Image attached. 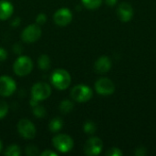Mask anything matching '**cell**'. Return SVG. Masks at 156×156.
Segmentation results:
<instances>
[{"label":"cell","mask_w":156,"mask_h":156,"mask_svg":"<svg viewBox=\"0 0 156 156\" xmlns=\"http://www.w3.org/2000/svg\"><path fill=\"white\" fill-rule=\"evenodd\" d=\"M51 84L59 90L68 89L71 83V77L69 73L63 69H55L50 76Z\"/></svg>","instance_id":"obj_1"},{"label":"cell","mask_w":156,"mask_h":156,"mask_svg":"<svg viewBox=\"0 0 156 156\" xmlns=\"http://www.w3.org/2000/svg\"><path fill=\"white\" fill-rule=\"evenodd\" d=\"M33 69V61L27 56L18 57L13 64V70L16 75L25 77L28 75Z\"/></svg>","instance_id":"obj_2"},{"label":"cell","mask_w":156,"mask_h":156,"mask_svg":"<svg viewBox=\"0 0 156 156\" xmlns=\"http://www.w3.org/2000/svg\"><path fill=\"white\" fill-rule=\"evenodd\" d=\"M53 146L60 153H69L73 149L74 141L68 134H57L52 139Z\"/></svg>","instance_id":"obj_3"},{"label":"cell","mask_w":156,"mask_h":156,"mask_svg":"<svg viewBox=\"0 0 156 156\" xmlns=\"http://www.w3.org/2000/svg\"><path fill=\"white\" fill-rule=\"evenodd\" d=\"M92 90L90 87L80 84L70 90V97L77 102H86L92 97Z\"/></svg>","instance_id":"obj_4"},{"label":"cell","mask_w":156,"mask_h":156,"mask_svg":"<svg viewBox=\"0 0 156 156\" xmlns=\"http://www.w3.org/2000/svg\"><path fill=\"white\" fill-rule=\"evenodd\" d=\"M42 35L40 26L36 24L28 25L24 28L21 33V39L26 43H34L37 41Z\"/></svg>","instance_id":"obj_5"},{"label":"cell","mask_w":156,"mask_h":156,"mask_svg":"<svg viewBox=\"0 0 156 156\" xmlns=\"http://www.w3.org/2000/svg\"><path fill=\"white\" fill-rule=\"evenodd\" d=\"M51 95V87L45 82L35 83L31 88V96L37 101H42Z\"/></svg>","instance_id":"obj_6"},{"label":"cell","mask_w":156,"mask_h":156,"mask_svg":"<svg viewBox=\"0 0 156 156\" xmlns=\"http://www.w3.org/2000/svg\"><path fill=\"white\" fill-rule=\"evenodd\" d=\"M17 132L21 137L27 140H32L36 137V127L28 119H21L17 123Z\"/></svg>","instance_id":"obj_7"},{"label":"cell","mask_w":156,"mask_h":156,"mask_svg":"<svg viewBox=\"0 0 156 156\" xmlns=\"http://www.w3.org/2000/svg\"><path fill=\"white\" fill-rule=\"evenodd\" d=\"M16 90V81L9 76L3 75L0 77V95L2 97L11 96Z\"/></svg>","instance_id":"obj_8"},{"label":"cell","mask_w":156,"mask_h":156,"mask_svg":"<svg viewBox=\"0 0 156 156\" xmlns=\"http://www.w3.org/2000/svg\"><path fill=\"white\" fill-rule=\"evenodd\" d=\"M72 18H73L72 12L67 7H62L58 9L53 16V20L55 24L59 27L68 26L72 21Z\"/></svg>","instance_id":"obj_9"},{"label":"cell","mask_w":156,"mask_h":156,"mask_svg":"<svg viewBox=\"0 0 156 156\" xmlns=\"http://www.w3.org/2000/svg\"><path fill=\"white\" fill-rule=\"evenodd\" d=\"M103 147L102 141L98 137L90 138L84 145V153L89 156H95L101 154Z\"/></svg>","instance_id":"obj_10"},{"label":"cell","mask_w":156,"mask_h":156,"mask_svg":"<svg viewBox=\"0 0 156 156\" xmlns=\"http://www.w3.org/2000/svg\"><path fill=\"white\" fill-rule=\"evenodd\" d=\"M95 90L99 94L101 95H111L115 90V86L113 82L107 79V78H101L98 80L95 83Z\"/></svg>","instance_id":"obj_11"},{"label":"cell","mask_w":156,"mask_h":156,"mask_svg":"<svg viewBox=\"0 0 156 156\" xmlns=\"http://www.w3.org/2000/svg\"><path fill=\"white\" fill-rule=\"evenodd\" d=\"M117 15H118V17L122 21L128 22L133 16V9L132 5H129L128 3H122L118 7Z\"/></svg>","instance_id":"obj_12"},{"label":"cell","mask_w":156,"mask_h":156,"mask_svg":"<svg viewBox=\"0 0 156 156\" xmlns=\"http://www.w3.org/2000/svg\"><path fill=\"white\" fill-rule=\"evenodd\" d=\"M112 68V60L109 57L102 56L100 58L97 59V61L94 64V69L97 73L103 74L108 72Z\"/></svg>","instance_id":"obj_13"},{"label":"cell","mask_w":156,"mask_h":156,"mask_svg":"<svg viewBox=\"0 0 156 156\" xmlns=\"http://www.w3.org/2000/svg\"><path fill=\"white\" fill-rule=\"evenodd\" d=\"M14 13L13 5L5 0L0 1V20H7Z\"/></svg>","instance_id":"obj_14"},{"label":"cell","mask_w":156,"mask_h":156,"mask_svg":"<svg viewBox=\"0 0 156 156\" xmlns=\"http://www.w3.org/2000/svg\"><path fill=\"white\" fill-rule=\"evenodd\" d=\"M63 124H64L63 120L60 117H55L48 122V130L51 133H56L62 129Z\"/></svg>","instance_id":"obj_15"},{"label":"cell","mask_w":156,"mask_h":156,"mask_svg":"<svg viewBox=\"0 0 156 156\" xmlns=\"http://www.w3.org/2000/svg\"><path fill=\"white\" fill-rule=\"evenodd\" d=\"M37 64L41 70H48L51 66V60L48 55L42 54L39 56V58L37 59Z\"/></svg>","instance_id":"obj_16"},{"label":"cell","mask_w":156,"mask_h":156,"mask_svg":"<svg viewBox=\"0 0 156 156\" xmlns=\"http://www.w3.org/2000/svg\"><path fill=\"white\" fill-rule=\"evenodd\" d=\"M74 108V103L69 100H63L59 103V111L63 114H69Z\"/></svg>","instance_id":"obj_17"},{"label":"cell","mask_w":156,"mask_h":156,"mask_svg":"<svg viewBox=\"0 0 156 156\" xmlns=\"http://www.w3.org/2000/svg\"><path fill=\"white\" fill-rule=\"evenodd\" d=\"M4 154L6 156H19L21 154V149L18 145L12 144L5 149Z\"/></svg>","instance_id":"obj_18"},{"label":"cell","mask_w":156,"mask_h":156,"mask_svg":"<svg viewBox=\"0 0 156 156\" xmlns=\"http://www.w3.org/2000/svg\"><path fill=\"white\" fill-rule=\"evenodd\" d=\"M81 2L86 8L93 10L101 6L102 0H81Z\"/></svg>","instance_id":"obj_19"},{"label":"cell","mask_w":156,"mask_h":156,"mask_svg":"<svg viewBox=\"0 0 156 156\" xmlns=\"http://www.w3.org/2000/svg\"><path fill=\"white\" fill-rule=\"evenodd\" d=\"M32 112H33L34 116L37 118H43L46 115V109L40 104H37V105L33 106Z\"/></svg>","instance_id":"obj_20"},{"label":"cell","mask_w":156,"mask_h":156,"mask_svg":"<svg viewBox=\"0 0 156 156\" xmlns=\"http://www.w3.org/2000/svg\"><path fill=\"white\" fill-rule=\"evenodd\" d=\"M96 129H97L96 124L91 121L86 122L84 126H83V130L87 134H93L96 132Z\"/></svg>","instance_id":"obj_21"},{"label":"cell","mask_w":156,"mask_h":156,"mask_svg":"<svg viewBox=\"0 0 156 156\" xmlns=\"http://www.w3.org/2000/svg\"><path fill=\"white\" fill-rule=\"evenodd\" d=\"M8 112V105L5 101L0 100V120L5 118Z\"/></svg>","instance_id":"obj_22"},{"label":"cell","mask_w":156,"mask_h":156,"mask_svg":"<svg viewBox=\"0 0 156 156\" xmlns=\"http://www.w3.org/2000/svg\"><path fill=\"white\" fill-rule=\"evenodd\" d=\"M25 152L27 156H36L38 154V148L35 145H28L26 147Z\"/></svg>","instance_id":"obj_23"},{"label":"cell","mask_w":156,"mask_h":156,"mask_svg":"<svg viewBox=\"0 0 156 156\" xmlns=\"http://www.w3.org/2000/svg\"><path fill=\"white\" fill-rule=\"evenodd\" d=\"M47 22V15L44 14V13H40L36 17V23L39 26H42L44 25L45 23Z\"/></svg>","instance_id":"obj_24"},{"label":"cell","mask_w":156,"mask_h":156,"mask_svg":"<svg viewBox=\"0 0 156 156\" xmlns=\"http://www.w3.org/2000/svg\"><path fill=\"white\" fill-rule=\"evenodd\" d=\"M106 155L108 156H121L122 155V153L120 149L118 148H111L107 153Z\"/></svg>","instance_id":"obj_25"},{"label":"cell","mask_w":156,"mask_h":156,"mask_svg":"<svg viewBox=\"0 0 156 156\" xmlns=\"http://www.w3.org/2000/svg\"><path fill=\"white\" fill-rule=\"evenodd\" d=\"M6 58H7V51L5 48H0V62L5 61Z\"/></svg>","instance_id":"obj_26"},{"label":"cell","mask_w":156,"mask_h":156,"mask_svg":"<svg viewBox=\"0 0 156 156\" xmlns=\"http://www.w3.org/2000/svg\"><path fill=\"white\" fill-rule=\"evenodd\" d=\"M58 154L53 152V151H50V150H46L44 152H42L40 154V156H57Z\"/></svg>","instance_id":"obj_27"},{"label":"cell","mask_w":156,"mask_h":156,"mask_svg":"<svg viewBox=\"0 0 156 156\" xmlns=\"http://www.w3.org/2000/svg\"><path fill=\"white\" fill-rule=\"evenodd\" d=\"M20 22H21L20 17L16 16V17H15V18L13 19V21L11 22V26H12V27H18V26L20 25Z\"/></svg>","instance_id":"obj_28"},{"label":"cell","mask_w":156,"mask_h":156,"mask_svg":"<svg viewBox=\"0 0 156 156\" xmlns=\"http://www.w3.org/2000/svg\"><path fill=\"white\" fill-rule=\"evenodd\" d=\"M13 49H14V51H15L16 54H20V53L23 51V48H22V47H21L19 44H16V45H14Z\"/></svg>","instance_id":"obj_29"},{"label":"cell","mask_w":156,"mask_h":156,"mask_svg":"<svg viewBox=\"0 0 156 156\" xmlns=\"http://www.w3.org/2000/svg\"><path fill=\"white\" fill-rule=\"evenodd\" d=\"M105 2H106V4H107L108 5L112 6V5H114L117 3V0H105Z\"/></svg>","instance_id":"obj_30"},{"label":"cell","mask_w":156,"mask_h":156,"mask_svg":"<svg viewBox=\"0 0 156 156\" xmlns=\"http://www.w3.org/2000/svg\"><path fill=\"white\" fill-rule=\"evenodd\" d=\"M2 149H3V144H2V142H1V140H0V153H1V151H2Z\"/></svg>","instance_id":"obj_31"}]
</instances>
